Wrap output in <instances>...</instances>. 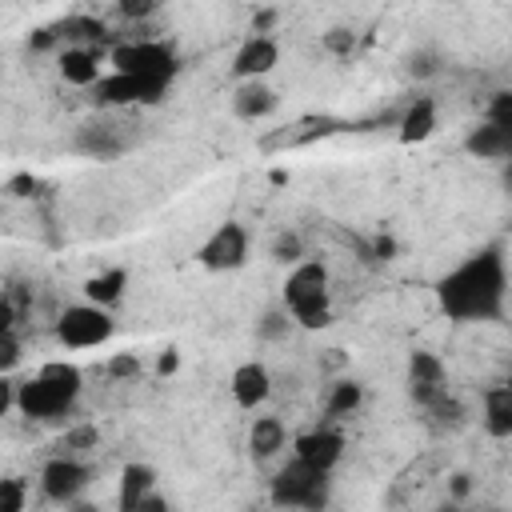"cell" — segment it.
I'll return each mask as SVG.
<instances>
[{"mask_svg": "<svg viewBox=\"0 0 512 512\" xmlns=\"http://www.w3.org/2000/svg\"><path fill=\"white\" fill-rule=\"evenodd\" d=\"M504 296H508V268L496 244L472 252L436 280V304L456 324L496 320L504 312Z\"/></svg>", "mask_w": 512, "mask_h": 512, "instance_id": "obj_1", "label": "cell"}, {"mask_svg": "<svg viewBox=\"0 0 512 512\" xmlns=\"http://www.w3.org/2000/svg\"><path fill=\"white\" fill-rule=\"evenodd\" d=\"M76 396H80V368L64 364V360H52L36 376L20 380L16 412L28 416V420H56V416L72 412Z\"/></svg>", "mask_w": 512, "mask_h": 512, "instance_id": "obj_2", "label": "cell"}, {"mask_svg": "<svg viewBox=\"0 0 512 512\" xmlns=\"http://www.w3.org/2000/svg\"><path fill=\"white\" fill-rule=\"evenodd\" d=\"M284 308L300 328H328L332 300H328V268L320 260H300L284 280Z\"/></svg>", "mask_w": 512, "mask_h": 512, "instance_id": "obj_3", "label": "cell"}, {"mask_svg": "<svg viewBox=\"0 0 512 512\" xmlns=\"http://www.w3.org/2000/svg\"><path fill=\"white\" fill-rule=\"evenodd\" d=\"M272 504L276 508H304V512H324L328 508V496H332V480L328 472H316L300 460H288L276 476H272V488H268Z\"/></svg>", "mask_w": 512, "mask_h": 512, "instance_id": "obj_4", "label": "cell"}, {"mask_svg": "<svg viewBox=\"0 0 512 512\" xmlns=\"http://www.w3.org/2000/svg\"><path fill=\"white\" fill-rule=\"evenodd\" d=\"M172 76H128V72H108L96 88L92 100L100 108H132V104H160L168 92Z\"/></svg>", "mask_w": 512, "mask_h": 512, "instance_id": "obj_5", "label": "cell"}, {"mask_svg": "<svg viewBox=\"0 0 512 512\" xmlns=\"http://www.w3.org/2000/svg\"><path fill=\"white\" fill-rule=\"evenodd\" d=\"M116 332V320L108 308L96 304H72L56 316V336L64 348H100Z\"/></svg>", "mask_w": 512, "mask_h": 512, "instance_id": "obj_6", "label": "cell"}, {"mask_svg": "<svg viewBox=\"0 0 512 512\" xmlns=\"http://www.w3.org/2000/svg\"><path fill=\"white\" fill-rule=\"evenodd\" d=\"M112 72H128V76H176L180 60L172 52V44L164 40H124L108 52Z\"/></svg>", "mask_w": 512, "mask_h": 512, "instance_id": "obj_7", "label": "cell"}, {"mask_svg": "<svg viewBox=\"0 0 512 512\" xmlns=\"http://www.w3.org/2000/svg\"><path fill=\"white\" fill-rule=\"evenodd\" d=\"M196 260H200L208 272H236V268H244V260H248V232H244V224L224 220V224L196 248Z\"/></svg>", "mask_w": 512, "mask_h": 512, "instance_id": "obj_8", "label": "cell"}, {"mask_svg": "<svg viewBox=\"0 0 512 512\" xmlns=\"http://www.w3.org/2000/svg\"><path fill=\"white\" fill-rule=\"evenodd\" d=\"M88 480H92V468L80 464L76 456H56V460H48L44 472H40L44 496L56 500V504H64V508H68L72 500H80V492L88 488Z\"/></svg>", "mask_w": 512, "mask_h": 512, "instance_id": "obj_9", "label": "cell"}, {"mask_svg": "<svg viewBox=\"0 0 512 512\" xmlns=\"http://www.w3.org/2000/svg\"><path fill=\"white\" fill-rule=\"evenodd\" d=\"M340 456H344V436L332 428H312L292 440V460H300L316 472H332L340 464Z\"/></svg>", "mask_w": 512, "mask_h": 512, "instance_id": "obj_10", "label": "cell"}, {"mask_svg": "<svg viewBox=\"0 0 512 512\" xmlns=\"http://www.w3.org/2000/svg\"><path fill=\"white\" fill-rule=\"evenodd\" d=\"M276 64H280V44H276L272 36H248V40L236 48V56H232V76H236L240 84L264 80Z\"/></svg>", "mask_w": 512, "mask_h": 512, "instance_id": "obj_11", "label": "cell"}, {"mask_svg": "<svg viewBox=\"0 0 512 512\" xmlns=\"http://www.w3.org/2000/svg\"><path fill=\"white\" fill-rule=\"evenodd\" d=\"M228 388H232V400H236L240 408H260V404L272 396V376H268V368H264L260 360H248V364H240V368L232 372Z\"/></svg>", "mask_w": 512, "mask_h": 512, "instance_id": "obj_12", "label": "cell"}, {"mask_svg": "<svg viewBox=\"0 0 512 512\" xmlns=\"http://www.w3.org/2000/svg\"><path fill=\"white\" fill-rule=\"evenodd\" d=\"M56 68H60V80H68V84H76V88H96V84L104 80V76H100V52L88 48V44L64 48L60 60H56Z\"/></svg>", "mask_w": 512, "mask_h": 512, "instance_id": "obj_13", "label": "cell"}, {"mask_svg": "<svg viewBox=\"0 0 512 512\" xmlns=\"http://www.w3.org/2000/svg\"><path fill=\"white\" fill-rule=\"evenodd\" d=\"M124 144L128 140L116 132V124H80V132L72 136V148L92 160H112L124 152Z\"/></svg>", "mask_w": 512, "mask_h": 512, "instance_id": "obj_14", "label": "cell"}, {"mask_svg": "<svg viewBox=\"0 0 512 512\" xmlns=\"http://www.w3.org/2000/svg\"><path fill=\"white\" fill-rule=\"evenodd\" d=\"M464 152L476 160H512V128H496V124H476L464 136Z\"/></svg>", "mask_w": 512, "mask_h": 512, "instance_id": "obj_15", "label": "cell"}, {"mask_svg": "<svg viewBox=\"0 0 512 512\" xmlns=\"http://www.w3.org/2000/svg\"><path fill=\"white\" fill-rule=\"evenodd\" d=\"M232 112H236L240 120L256 124V120H264V116H272V112H276V92H272L264 80L236 84V92H232Z\"/></svg>", "mask_w": 512, "mask_h": 512, "instance_id": "obj_16", "label": "cell"}, {"mask_svg": "<svg viewBox=\"0 0 512 512\" xmlns=\"http://www.w3.org/2000/svg\"><path fill=\"white\" fill-rule=\"evenodd\" d=\"M432 132H436V100L432 96H416L404 108V116L396 124V136H400V144H424Z\"/></svg>", "mask_w": 512, "mask_h": 512, "instance_id": "obj_17", "label": "cell"}, {"mask_svg": "<svg viewBox=\"0 0 512 512\" xmlns=\"http://www.w3.org/2000/svg\"><path fill=\"white\" fill-rule=\"evenodd\" d=\"M156 492V472L148 464H124L120 472V492H116V512H140L144 496Z\"/></svg>", "mask_w": 512, "mask_h": 512, "instance_id": "obj_18", "label": "cell"}, {"mask_svg": "<svg viewBox=\"0 0 512 512\" xmlns=\"http://www.w3.org/2000/svg\"><path fill=\"white\" fill-rule=\"evenodd\" d=\"M124 288H128V272H124V268H104V272H96V276L84 280V296H88V304H96V308L120 304Z\"/></svg>", "mask_w": 512, "mask_h": 512, "instance_id": "obj_19", "label": "cell"}, {"mask_svg": "<svg viewBox=\"0 0 512 512\" xmlns=\"http://www.w3.org/2000/svg\"><path fill=\"white\" fill-rule=\"evenodd\" d=\"M484 428L496 440L512 436V384L488 388V396H484Z\"/></svg>", "mask_w": 512, "mask_h": 512, "instance_id": "obj_20", "label": "cell"}, {"mask_svg": "<svg viewBox=\"0 0 512 512\" xmlns=\"http://www.w3.org/2000/svg\"><path fill=\"white\" fill-rule=\"evenodd\" d=\"M284 448V424L276 416H256L248 428V452L252 460H272Z\"/></svg>", "mask_w": 512, "mask_h": 512, "instance_id": "obj_21", "label": "cell"}, {"mask_svg": "<svg viewBox=\"0 0 512 512\" xmlns=\"http://www.w3.org/2000/svg\"><path fill=\"white\" fill-rule=\"evenodd\" d=\"M444 360L436 356V352H428V348H416L412 356H408V384H416V388H444Z\"/></svg>", "mask_w": 512, "mask_h": 512, "instance_id": "obj_22", "label": "cell"}, {"mask_svg": "<svg viewBox=\"0 0 512 512\" xmlns=\"http://www.w3.org/2000/svg\"><path fill=\"white\" fill-rule=\"evenodd\" d=\"M360 404H364V384H360V380H352V376H344V380H336V384L328 388L324 412H328L332 420H344V416H352Z\"/></svg>", "mask_w": 512, "mask_h": 512, "instance_id": "obj_23", "label": "cell"}, {"mask_svg": "<svg viewBox=\"0 0 512 512\" xmlns=\"http://www.w3.org/2000/svg\"><path fill=\"white\" fill-rule=\"evenodd\" d=\"M424 416H428V424H432V428H440V432H444V428H460V424H464V404H460L456 396H448V392H444L436 404H428V408H424Z\"/></svg>", "mask_w": 512, "mask_h": 512, "instance_id": "obj_24", "label": "cell"}, {"mask_svg": "<svg viewBox=\"0 0 512 512\" xmlns=\"http://www.w3.org/2000/svg\"><path fill=\"white\" fill-rule=\"evenodd\" d=\"M56 32H60V40H64V36H68V40H100V36H104V24L92 20V16H68V20L56 24Z\"/></svg>", "mask_w": 512, "mask_h": 512, "instance_id": "obj_25", "label": "cell"}, {"mask_svg": "<svg viewBox=\"0 0 512 512\" xmlns=\"http://www.w3.org/2000/svg\"><path fill=\"white\" fill-rule=\"evenodd\" d=\"M28 504V484L20 476H4L0 480V512H24Z\"/></svg>", "mask_w": 512, "mask_h": 512, "instance_id": "obj_26", "label": "cell"}, {"mask_svg": "<svg viewBox=\"0 0 512 512\" xmlns=\"http://www.w3.org/2000/svg\"><path fill=\"white\" fill-rule=\"evenodd\" d=\"M272 256H276L280 264L296 268V264L304 260V244H300V236H296V232H280V236L272 240Z\"/></svg>", "mask_w": 512, "mask_h": 512, "instance_id": "obj_27", "label": "cell"}, {"mask_svg": "<svg viewBox=\"0 0 512 512\" xmlns=\"http://www.w3.org/2000/svg\"><path fill=\"white\" fill-rule=\"evenodd\" d=\"M100 444V432L92 424H80V428H68L64 432V456H76V452H88Z\"/></svg>", "mask_w": 512, "mask_h": 512, "instance_id": "obj_28", "label": "cell"}, {"mask_svg": "<svg viewBox=\"0 0 512 512\" xmlns=\"http://www.w3.org/2000/svg\"><path fill=\"white\" fill-rule=\"evenodd\" d=\"M484 124L512 128V92H492V100L484 108Z\"/></svg>", "mask_w": 512, "mask_h": 512, "instance_id": "obj_29", "label": "cell"}, {"mask_svg": "<svg viewBox=\"0 0 512 512\" xmlns=\"http://www.w3.org/2000/svg\"><path fill=\"white\" fill-rule=\"evenodd\" d=\"M320 44H324L328 52H336V56H348V52L356 48V32H352V28H328V32L320 36Z\"/></svg>", "mask_w": 512, "mask_h": 512, "instance_id": "obj_30", "label": "cell"}, {"mask_svg": "<svg viewBox=\"0 0 512 512\" xmlns=\"http://www.w3.org/2000/svg\"><path fill=\"white\" fill-rule=\"evenodd\" d=\"M4 192H8L12 200H24V196H36V192H40V180H36L32 172H16V176H8Z\"/></svg>", "mask_w": 512, "mask_h": 512, "instance_id": "obj_31", "label": "cell"}, {"mask_svg": "<svg viewBox=\"0 0 512 512\" xmlns=\"http://www.w3.org/2000/svg\"><path fill=\"white\" fill-rule=\"evenodd\" d=\"M20 364V336L16 332H0V372L8 376Z\"/></svg>", "mask_w": 512, "mask_h": 512, "instance_id": "obj_32", "label": "cell"}, {"mask_svg": "<svg viewBox=\"0 0 512 512\" xmlns=\"http://www.w3.org/2000/svg\"><path fill=\"white\" fill-rule=\"evenodd\" d=\"M136 372H140V356L136 352H116L108 360V376H116V380H132Z\"/></svg>", "mask_w": 512, "mask_h": 512, "instance_id": "obj_33", "label": "cell"}, {"mask_svg": "<svg viewBox=\"0 0 512 512\" xmlns=\"http://www.w3.org/2000/svg\"><path fill=\"white\" fill-rule=\"evenodd\" d=\"M288 324H292V320H288V308H284V312H268V316L260 320V336H264V340H276V336L288 332Z\"/></svg>", "mask_w": 512, "mask_h": 512, "instance_id": "obj_34", "label": "cell"}, {"mask_svg": "<svg viewBox=\"0 0 512 512\" xmlns=\"http://www.w3.org/2000/svg\"><path fill=\"white\" fill-rule=\"evenodd\" d=\"M124 20H148L152 12H156V4L152 0H120V8H116Z\"/></svg>", "mask_w": 512, "mask_h": 512, "instance_id": "obj_35", "label": "cell"}, {"mask_svg": "<svg viewBox=\"0 0 512 512\" xmlns=\"http://www.w3.org/2000/svg\"><path fill=\"white\" fill-rule=\"evenodd\" d=\"M60 44V32H56V24H48V28H36L32 36H28V48L32 52H48V48H56Z\"/></svg>", "mask_w": 512, "mask_h": 512, "instance_id": "obj_36", "label": "cell"}, {"mask_svg": "<svg viewBox=\"0 0 512 512\" xmlns=\"http://www.w3.org/2000/svg\"><path fill=\"white\" fill-rule=\"evenodd\" d=\"M408 72H412V76H432V72H436V56H432V52H412Z\"/></svg>", "mask_w": 512, "mask_h": 512, "instance_id": "obj_37", "label": "cell"}, {"mask_svg": "<svg viewBox=\"0 0 512 512\" xmlns=\"http://www.w3.org/2000/svg\"><path fill=\"white\" fill-rule=\"evenodd\" d=\"M180 368V352L176 348H164L160 356H156V376H172Z\"/></svg>", "mask_w": 512, "mask_h": 512, "instance_id": "obj_38", "label": "cell"}, {"mask_svg": "<svg viewBox=\"0 0 512 512\" xmlns=\"http://www.w3.org/2000/svg\"><path fill=\"white\" fill-rule=\"evenodd\" d=\"M276 24V8H260L252 16V36H268V28Z\"/></svg>", "mask_w": 512, "mask_h": 512, "instance_id": "obj_39", "label": "cell"}, {"mask_svg": "<svg viewBox=\"0 0 512 512\" xmlns=\"http://www.w3.org/2000/svg\"><path fill=\"white\" fill-rule=\"evenodd\" d=\"M396 256V240L392 236H376L372 240V260H392Z\"/></svg>", "mask_w": 512, "mask_h": 512, "instance_id": "obj_40", "label": "cell"}, {"mask_svg": "<svg viewBox=\"0 0 512 512\" xmlns=\"http://www.w3.org/2000/svg\"><path fill=\"white\" fill-rule=\"evenodd\" d=\"M140 512H172V504H168V496H164V492H148V496H144V504H140Z\"/></svg>", "mask_w": 512, "mask_h": 512, "instance_id": "obj_41", "label": "cell"}, {"mask_svg": "<svg viewBox=\"0 0 512 512\" xmlns=\"http://www.w3.org/2000/svg\"><path fill=\"white\" fill-rule=\"evenodd\" d=\"M452 496H456V500H460V496H468V476H464V472H456V476H452Z\"/></svg>", "mask_w": 512, "mask_h": 512, "instance_id": "obj_42", "label": "cell"}, {"mask_svg": "<svg viewBox=\"0 0 512 512\" xmlns=\"http://www.w3.org/2000/svg\"><path fill=\"white\" fill-rule=\"evenodd\" d=\"M500 184H504V192L512 196V160H504V164H500Z\"/></svg>", "mask_w": 512, "mask_h": 512, "instance_id": "obj_43", "label": "cell"}, {"mask_svg": "<svg viewBox=\"0 0 512 512\" xmlns=\"http://www.w3.org/2000/svg\"><path fill=\"white\" fill-rule=\"evenodd\" d=\"M68 512H100V508H96V504H88V500H72V504H68Z\"/></svg>", "mask_w": 512, "mask_h": 512, "instance_id": "obj_44", "label": "cell"}, {"mask_svg": "<svg viewBox=\"0 0 512 512\" xmlns=\"http://www.w3.org/2000/svg\"><path fill=\"white\" fill-rule=\"evenodd\" d=\"M440 512H460V508H440Z\"/></svg>", "mask_w": 512, "mask_h": 512, "instance_id": "obj_45", "label": "cell"}, {"mask_svg": "<svg viewBox=\"0 0 512 512\" xmlns=\"http://www.w3.org/2000/svg\"><path fill=\"white\" fill-rule=\"evenodd\" d=\"M508 384H512V376H508Z\"/></svg>", "mask_w": 512, "mask_h": 512, "instance_id": "obj_46", "label": "cell"}]
</instances>
